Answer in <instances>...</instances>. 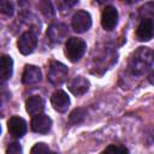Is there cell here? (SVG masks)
Here are the masks:
<instances>
[{
    "instance_id": "obj_1",
    "label": "cell",
    "mask_w": 154,
    "mask_h": 154,
    "mask_svg": "<svg viewBox=\"0 0 154 154\" xmlns=\"http://www.w3.org/2000/svg\"><path fill=\"white\" fill-rule=\"evenodd\" d=\"M153 60H154L153 52L147 47H140L130 59V69L132 70L134 73L137 75L143 73L152 66Z\"/></svg>"
},
{
    "instance_id": "obj_2",
    "label": "cell",
    "mask_w": 154,
    "mask_h": 154,
    "mask_svg": "<svg viewBox=\"0 0 154 154\" xmlns=\"http://www.w3.org/2000/svg\"><path fill=\"white\" fill-rule=\"evenodd\" d=\"M87 43L84 40L78 37H70L65 45V55L72 63L78 61L85 53Z\"/></svg>"
},
{
    "instance_id": "obj_3",
    "label": "cell",
    "mask_w": 154,
    "mask_h": 154,
    "mask_svg": "<svg viewBox=\"0 0 154 154\" xmlns=\"http://www.w3.org/2000/svg\"><path fill=\"white\" fill-rule=\"evenodd\" d=\"M67 73H69V70L63 63L52 61L48 67L47 78L52 84L58 85V84H61L65 82V79L67 78Z\"/></svg>"
},
{
    "instance_id": "obj_4",
    "label": "cell",
    "mask_w": 154,
    "mask_h": 154,
    "mask_svg": "<svg viewBox=\"0 0 154 154\" xmlns=\"http://www.w3.org/2000/svg\"><path fill=\"white\" fill-rule=\"evenodd\" d=\"M71 25L76 32H85L91 26V17L87 11H77L72 17Z\"/></svg>"
},
{
    "instance_id": "obj_5",
    "label": "cell",
    "mask_w": 154,
    "mask_h": 154,
    "mask_svg": "<svg viewBox=\"0 0 154 154\" xmlns=\"http://www.w3.org/2000/svg\"><path fill=\"white\" fill-rule=\"evenodd\" d=\"M36 43H37L36 35H35L32 31H25V32L22 34L20 37L18 38V42H17L18 51H19L22 54L28 55V54L32 53V51H34L35 47H36Z\"/></svg>"
},
{
    "instance_id": "obj_6",
    "label": "cell",
    "mask_w": 154,
    "mask_h": 154,
    "mask_svg": "<svg viewBox=\"0 0 154 154\" xmlns=\"http://www.w3.org/2000/svg\"><path fill=\"white\" fill-rule=\"evenodd\" d=\"M118 23V12L113 6H106L101 14V25L105 30H113Z\"/></svg>"
},
{
    "instance_id": "obj_7",
    "label": "cell",
    "mask_w": 154,
    "mask_h": 154,
    "mask_svg": "<svg viewBox=\"0 0 154 154\" xmlns=\"http://www.w3.org/2000/svg\"><path fill=\"white\" fill-rule=\"evenodd\" d=\"M30 126H31V130L35 131V132H38V134H46L51 130V126H52V119L47 116V114H37V116H34L31 122H30Z\"/></svg>"
},
{
    "instance_id": "obj_8",
    "label": "cell",
    "mask_w": 154,
    "mask_h": 154,
    "mask_svg": "<svg viewBox=\"0 0 154 154\" xmlns=\"http://www.w3.org/2000/svg\"><path fill=\"white\" fill-rule=\"evenodd\" d=\"M154 36V20L142 19L136 29V37L138 41H149Z\"/></svg>"
},
{
    "instance_id": "obj_9",
    "label": "cell",
    "mask_w": 154,
    "mask_h": 154,
    "mask_svg": "<svg viewBox=\"0 0 154 154\" xmlns=\"http://www.w3.org/2000/svg\"><path fill=\"white\" fill-rule=\"evenodd\" d=\"M7 129L13 137H23L26 132V123L23 118L13 116L7 122Z\"/></svg>"
},
{
    "instance_id": "obj_10",
    "label": "cell",
    "mask_w": 154,
    "mask_h": 154,
    "mask_svg": "<svg viewBox=\"0 0 154 154\" xmlns=\"http://www.w3.org/2000/svg\"><path fill=\"white\" fill-rule=\"evenodd\" d=\"M51 102H52L53 108L60 113H64L65 111H67V108L70 106V99H69L67 94L63 90L54 91L51 97Z\"/></svg>"
},
{
    "instance_id": "obj_11",
    "label": "cell",
    "mask_w": 154,
    "mask_h": 154,
    "mask_svg": "<svg viewBox=\"0 0 154 154\" xmlns=\"http://www.w3.org/2000/svg\"><path fill=\"white\" fill-rule=\"evenodd\" d=\"M25 108H26V112L32 117L41 114L42 111L45 109V100L38 95H32L26 100Z\"/></svg>"
},
{
    "instance_id": "obj_12",
    "label": "cell",
    "mask_w": 154,
    "mask_h": 154,
    "mask_svg": "<svg viewBox=\"0 0 154 154\" xmlns=\"http://www.w3.org/2000/svg\"><path fill=\"white\" fill-rule=\"evenodd\" d=\"M42 78L41 70L35 65H26L23 72L22 81L24 84H35L38 83Z\"/></svg>"
},
{
    "instance_id": "obj_13",
    "label": "cell",
    "mask_w": 154,
    "mask_h": 154,
    "mask_svg": "<svg viewBox=\"0 0 154 154\" xmlns=\"http://www.w3.org/2000/svg\"><path fill=\"white\" fill-rule=\"evenodd\" d=\"M69 89L73 95H83L89 89V81L82 76H77L70 81Z\"/></svg>"
},
{
    "instance_id": "obj_14",
    "label": "cell",
    "mask_w": 154,
    "mask_h": 154,
    "mask_svg": "<svg viewBox=\"0 0 154 154\" xmlns=\"http://www.w3.org/2000/svg\"><path fill=\"white\" fill-rule=\"evenodd\" d=\"M66 34H67V29L61 23L52 24L47 30V36L49 37V40H52L53 42H58V43L61 42L66 37Z\"/></svg>"
},
{
    "instance_id": "obj_15",
    "label": "cell",
    "mask_w": 154,
    "mask_h": 154,
    "mask_svg": "<svg viewBox=\"0 0 154 154\" xmlns=\"http://www.w3.org/2000/svg\"><path fill=\"white\" fill-rule=\"evenodd\" d=\"M13 60L10 55H2L1 58V81L5 82L12 76Z\"/></svg>"
},
{
    "instance_id": "obj_16",
    "label": "cell",
    "mask_w": 154,
    "mask_h": 154,
    "mask_svg": "<svg viewBox=\"0 0 154 154\" xmlns=\"http://www.w3.org/2000/svg\"><path fill=\"white\" fill-rule=\"evenodd\" d=\"M85 116H87V111L84 108H76L70 113L69 120H70L71 124L78 125L85 119Z\"/></svg>"
},
{
    "instance_id": "obj_17",
    "label": "cell",
    "mask_w": 154,
    "mask_h": 154,
    "mask_svg": "<svg viewBox=\"0 0 154 154\" xmlns=\"http://www.w3.org/2000/svg\"><path fill=\"white\" fill-rule=\"evenodd\" d=\"M102 154H129V150L125 147H123V146L109 144L108 147H106L103 149Z\"/></svg>"
},
{
    "instance_id": "obj_18",
    "label": "cell",
    "mask_w": 154,
    "mask_h": 154,
    "mask_svg": "<svg viewBox=\"0 0 154 154\" xmlns=\"http://www.w3.org/2000/svg\"><path fill=\"white\" fill-rule=\"evenodd\" d=\"M30 154H55V153H52L51 149H49V147H48L46 143L38 142V143H36V144L31 148Z\"/></svg>"
},
{
    "instance_id": "obj_19",
    "label": "cell",
    "mask_w": 154,
    "mask_h": 154,
    "mask_svg": "<svg viewBox=\"0 0 154 154\" xmlns=\"http://www.w3.org/2000/svg\"><path fill=\"white\" fill-rule=\"evenodd\" d=\"M140 13L143 16V19L147 18V14L150 13V19L153 20L154 18V4L153 2H149V4H146L144 6H142L140 8Z\"/></svg>"
},
{
    "instance_id": "obj_20",
    "label": "cell",
    "mask_w": 154,
    "mask_h": 154,
    "mask_svg": "<svg viewBox=\"0 0 154 154\" xmlns=\"http://www.w3.org/2000/svg\"><path fill=\"white\" fill-rule=\"evenodd\" d=\"M0 10L2 13L7 14V16H12L13 14V7L8 1H1L0 4Z\"/></svg>"
},
{
    "instance_id": "obj_21",
    "label": "cell",
    "mask_w": 154,
    "mask_h": 154,
    "mask_svg": "<svg viewBox=\"0 0 154 154\" xmlns=\"http://www.w3.org/2000/svg\"><path fill=\"white\" fill-rule=\"evenodd\" d=\"M7 154H22V148L18 143H11L7 148Z\"/></svg>"
}]
</instances>
